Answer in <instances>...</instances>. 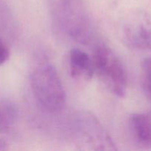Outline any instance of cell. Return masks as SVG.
<instances>
[{"label": "cell", "mask_w": 151, "mask_h": 151, "mask_svg": "<svg viewBox=\"0 0 151 151\" xmlns=\"http://www.w3.org/2000/svg\"><path fill=\"white\" fill-rule=\"evenodd\" d=\"M31 88L37 103L44 110L56 113L66 104L64 87L55 68L51 64L38 66L31 75Z\"/></svg>", "instance_id": "1"}, {"label": "cell", "mask_w": 151, "mask_h": 151, "mask_svg": "<svg viewBox=\"0 0 151 151\" xmlns=\"http://www.w3.org/2000/svg\"><path fill=\"white\" fill-rule=\"evenodd\" d=\"M92 57L94 75L115 96L123 97L128 86L125 68L114 52L104 44L97 45Z\"/></svg>", "instance_id": "2"}, {"label": "cell", "mask_w": 151, "mask_h": 151, "mask_svg": "<svg viewBox=\"0 0 151 151\" xmlns=\"http://www.w3.org/2000/svg\"><path fill=\"white\" fill-rule=\"evenodd\" d=\"M60 22L68 35L76 42L88 44L95 35L94 22L82 0H60Z\"/></svg>", "instance_id": "3"}, {"label": "cell", "mask_w": 151, "mask_h": 151, "mask_svg": "<svg viewBox=\"0 0 151 151\" xmlns=\"http://www.w3.org/2000/svg\"><path fill=\"white\" fill-rule=\"evenodd\" d=\"M75 139L82 150H116L114 143L98 119L92 114H81L75 122Z\"/></svg>", "instance_id": "4"}, {"label": "cell", "mask_w": 151, "mask_h": 151, "mask_svg": "<svg viewBox=\"0 0 151 151\" xmlns=\"http://www.w3.org/2000/svg\"><path fill=\"white\" fill-rule=\"evenodd\" d=\"M122 39L132 50H151V17L142 10L132 13L122 27Z\"/></svg>", "instance_id": "5"}, {"label": "cell", "mask_w": 151, "mask_h": 151, "mask_svg": "<svg viewBox=\"0 0 151 151\" xmlns=\"http://www.w3.org/2000/svg\"><path fill=\"white\" fill-rule=\"evenodd\" d=\"M69 66L71 76L77 81L87 82L94 75L92 57L79 48H73L69 52Z\"/></svg>", "instance_id": "6"}, {"label": "cell", "mask_w": 151, "mask_h": 151, "mask_svg": "<svg viewBox=\"0 0 151 151\" xmlns=\"http://www.w3.org/2000/svg\"><path fill=\"white\" fill-rule=\"evenodd\" d=\"M128 125L136 144L143 148H151V111L132 114Z\"/></svg>", "instance_id": "7"}, {"label": "cell", "mask_w": 151, "mask_h": 151, "mask_svg": "<svg viewBox=\"0 0 151 151\" xmlns=\"http://www.w3.org/2000/svg\"><path fill=\"white\" fill-rule=\"evenodd\" d=\"M18 118V109L12 102L6 101L0 107V131H7Z\"/></svg>", "instance_id": "8"}, {"label": "cell", "mask_w": 151, "mask_h": 151, "mask_svg": "<svg viewBox=\"0 0 151 151\" xmlns=\"http://www.w3.org/2000/svg\"><path fill=\"white\" fill-rule=\"evenodd\" d=\"M141 83L146 97L151 102V58L144 59L142 62Z\"/></svg>", "instance_id": "9"}, {"label": "cell", "mask_w": 151, "mask_h": 151, "mask_svg": "<svg viewBox=\"0 0 151 151\" xmlns=\"http://www.w3.org/2000/svg\"><path fill=\"white\" fill-rule=\"evenodd\" d=\"M10 58V50L5 41L0 38V66L5 63Z\"/></svg>", "instance_id": "10"}]
</instances>
